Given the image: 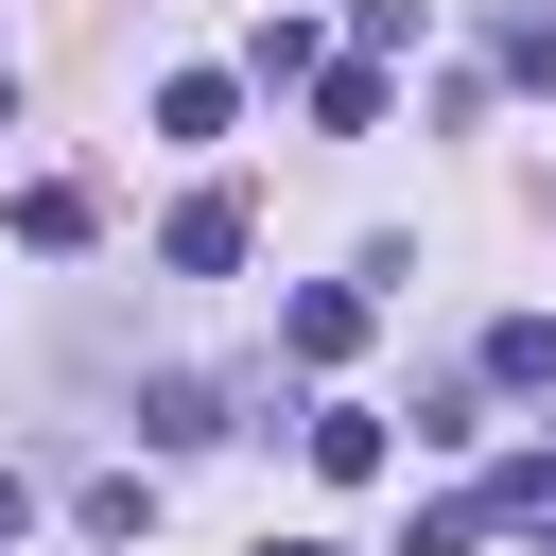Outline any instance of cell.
Returning <instances> with one entry per match:
<instances>
[{
  "label": "cell",
  "mask_w": 556,
  "mask_h": 556,
  "mask_svg": "<svg viewBox=\"0 0 556 556\" xmlns=\"http://www.w3.org/2000/svg\"><path fill=\"white\" fill-rule=\"evenodd\" d=\"M156 261H174V278H226V261H243V191H191V208L156 226Z\"/></svg>",
  "instance_id": "obj_1"
},
{
  "label": "cell",
  "mask_w": 556,
  "mask_h": 556,
  "mask_svg": "<svg viewBox=\"0 0 556 556\" xmlns=\"http://www.w3.org/2000/svg\"><path fill=\"white\" fill-rule=\"evenodd\" d=\"M278 348H295V365H348V348H365V295H348V278H313V295L278 313Z\"/></svg>",
  "instance_id": "obj_2"
},
{
  "label": "cell",
  "mask_w": 556,
  "mask_h": 556,
  "mask_svg": "<svg viewBox=\"0 0 556 556\" xmlns=\"http://www.w3.org/2000/svg\"><path fill=\"white\" fill-rule=\"evenodd\" d=\"M382 452H400V434H382V417H365V400H330V417H313V469H330V486H365V469H382Z\"/></svg>",
  "instance_id": "obj_3"
},
{
  "label": "cell",
  "mask_w": 556,
  "mask_h": 556,
  "mask_svg": "<svg viewBox=\"0 0 556 556\" xmlns=\"http://www.w3.org/2000/svg\"><path fill=\"white\" fill-rule=\"evenodd\" d=\"M226 104H243L226 70H174V87H156V139H226Z\"/></svg>",
  "instance_id": "obj_4"
},
{
  "label": "cell",
  "mask_w": 556,
  "mask_h": 556,
  "mask_svg": "<svg viewBox=\"0 0 556 556\" xmlns=\"http://www.w3.org/2000/svg\"><path fill=\"white\" fill-rule=\"evenodd\" d=\"M139 434H156V452H208V434H226V400H208V382H156V400H139Z\"/></svg>",
  "instance_id": "obj_5"
},
{
  "label": "cell",
  "mask_w": 556,
  "mask_h": 556,
  "mask_svg": "<svg viewBox=\"0 0 556 556\" xmlns=\"http://www.w3.org/2000/svg\"><path fill=\"white\" fill-rule=\"evenodd\" d=\"M486 382H556V313H504L486 330Z\"/></svg>",
  "instance_id": "obj_6"
},
{
  "label": "cell",
  "mask_w": 556,
  "mask_h": 556,
  "mask_svg": "<svg viewBox=\"0 0 556 556\" xmlns=\"http://www.w3.org/2000/svg\"><path fill=\"white\" fill-rule=\"evenodd\" d=\"M17 521H35V486H17V469H0V539H17Z\"/></svg>",
  "instance_id": "obj_7"
},
{
  "label": "cell",
  "mask_w": 556,
  "mask_h": 556,
  "mask_svg": "<svg viewBox=\"0 0 556 556\" xmlns=\"http://www.w3.org/2000/svg\"><path fill=\"white\" fill-rule=\"evenodd\" d=\"M278 556H348V539H278Z\"/></svg>",
  "instance_id": "obj_8"
},
{
  "label": "cell",
  "mask_w": 556,
  "mask_h": 556,
  "mask_svg": "<svg viewBox=\"0 0 556 556\" xmlns=\"http://www.w3.org/2000/svg\"><path fill=\"white\" fill-rule=\"evenodd\" d=\"M0 122H17V70H0Z\"/></svg>",
  "instance_id": "obj_9"
}]
</instances>
